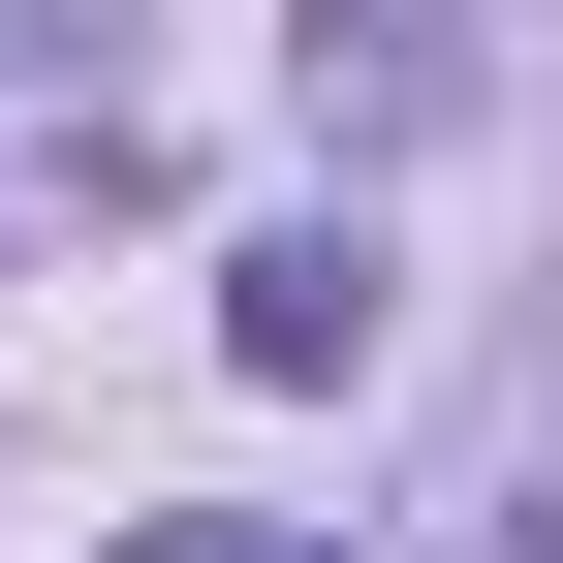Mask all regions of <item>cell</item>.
Returning a JSON list of instances; mask_svg holds the SVG:
<instances>
[{
	"label": "cell",
	"mask_w": 563,
	"mask_h": 563,
	"mask_svg": "<svg viewBox=\"0 0 563 563\" xmlns=\"http://www.w3.org/2000/svg\"><path fill=\"white\" fill-rule=\"evenodd\" d=\"M220 376H376V220H251L220 251Z\"/></svg>",
	"instance_id": "6da1fadb"
},
{
	"label": "cell",
	"mask_w": 563,
	"mask_h": 563,
	"mask_svg": "<svg viewBox=\"0 0 563 563\" xmlns=\"http://www.w3.org/2000/svg\"><path fill=\"white\" fill-rule=\"evenodd\" d=\"M313 95H376V125H407V95H439V0H313Z\"/></svg>",
	"instance_id": "7a4b0ae2"
},
{
	"label": "cell",
	"mask_w": 563,
	"mask_h": 563,
	"mask_svg": "<svg viewBox=\"0 0 563 563\" xmlns=\"http://www.w3.org/2000/svg\"><path fill=\"white\" fill-rule=\"evenodd\" d=\"M95 563H344V532H251V501H188V532H95Z\"/></svg>",
	"instance_id": "3957f363"
},
{
	"label": "cell",
	"mask_w": 563,
	"mask_h": 563,
	"mask_svg": "<svg viewBox=\"0 0 563 563\" xmlns=\"http://www.w3.org/2000/svg\"><path fill=\"white\" fill-rule=\"evenodd\" d=\"M501 563H563V439H532V470H501Z\"/></svg>",
	"instance_id": "277c9868"
}]
</instances>
